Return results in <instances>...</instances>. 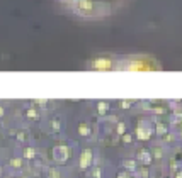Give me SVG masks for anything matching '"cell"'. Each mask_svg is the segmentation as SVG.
I'll list each match as a JSON object with an SVG mask.
<instances>
[{"label":"cell","instance_id":"5","mask_svg":"<svg viewBox=\"0 0 182 178\" xmlns=\"http://www.w3.org/2000/svg\"><path fill=\"white\" fill-rule=\"evenodd\" d=\"M117 178H126V175H119Z\"/></svg>","mask_w":182,"mask_h":178},{"label":"cell","instance_id":"1","mask_svg":"<svg viewBox=\"0 0 182 178\" xmlns=\"http://www.w3.org/2000/svg\"><path fill=\"white\" fill-rule=\"evenodd\" d=\"M90 158H92L90 151H84L82 160H80V166H82V168H87V166H89V163H90Z\"/></svg>","mask_w":182,"mask_h":178},{"label":"cell","instance_id":"2","mask_svg":"<svg viewBox=\"0 0 182 178\" xmlns=\"http://www.w3.org/2000/svg\"><path fill=\"white\" fill-rule=\"evenodd\" d=\"M26 156H27V158H33V156H34V151H33V149H27V151H26Z\"/></svg>","mask_w":182,"mask_h":178},{"label":"cell","instance_id":"3","mask_svg":"<svg viewBox=\"0 0 182 178\" xmlns=\"http://www.w3.org/2000/svg\"><path fill=\"white\" fill-rule=\"evenodd\" d=\"M126 166L129 168V170H133V168H134V163H133V161H128V163H126Z\"/></svg>","mask_w":182,"mask_h":178},{"label":"cell","instance_id":"4","mask_svg":"<svg viewBox=\"0 0 182 178\" xmlns=\"http://www.w3.org/2000/svg\"><path fill=\"white\" fill-rule=\"evenodd\" d=\"M12 165H14V166H20V161H17V160H14V161H12Z\"/></svg>","mask_w":182,"mask_h":178}]
</instances>
